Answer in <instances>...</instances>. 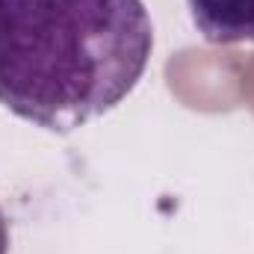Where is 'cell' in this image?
<instances>
[{"label":"cell","instance_id":"2","mask_svg":"<svg viewBox=\"0 0 254 254\" xmlns=\"http://www.w3.org/2000/svg\"><path fill=\"white\" fill-rule=\"evenodd\" d=\"M187 6L210 45H254V0H187Z\"/></svg>","mask_w":254,"mask_h":254},{"label":"cell","instance_id":"1","mask_svg":"<svg viewBox=\"0 0 254 254\" xmlns=\"http://www.w3.org/2000/svg\"><path fill=\"white\" fill-rule=\"evenodd\" d=\"M151 51L142 0H0V104L71 133L125 101Z\"/></svg>","mask_w":254,"mask_h":254},{"label":"cell","instance_id":"3","mask_svg":"<svg viewBox=\"0 0 254 254\" xmlns=\"http://www.w3.org/2000/svg\"><path fill=\"white\" fill-rule=\"evenodd\" d=\"M0 254H9V219L0 207Z\"/></svg>","mask_w":254,"mask_h":254}]
</instances>
